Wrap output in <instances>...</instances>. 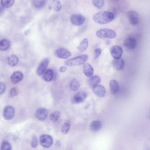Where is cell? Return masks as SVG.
<instances>
[{"mask_svg": "<svg viewBox=\"0 0 150 150\" xmlns=\"http://www.w3.org/2000/svg\"><path fill=\"white\" fill-rule=\"evenodd\" d=\"M110 90L111 93L112 94H115L119 91L120 87L118 82L116 80H111L109 83Z\"/></svg>", "mask_w": 150, "mask_h": 150, "instance_id": "cell-17", "label": "cell"}, {"mask_svg": "<svg viewBox=\"0 0 150 150\" xmlns=\"http://www.w3.org/2000/svg\"><path fill=\"white\" fill-rule=\"evenodd\" d=\"M18 58L17 57L14 55H12L8 56L7 57V61L8 64L11 66L16 65L18 62Z\"/></svg>", "mask_w": 150, "mask_h": 150, "instance_id": "cell-24", "label": "cell"}, {"mask_svg": "<svg viewBox=\"0 0 150 150\" xmlns=\"http://www.w3.org/2000/svg\"><path fill=\"white\" fill-rule=\"evenodd\" d=\"M48 112L44 108H40L36 111L35 115L36 118L39 120L43 121L45 120L47 117Z\"/></svg>", "mask_w": 150, "mask_h": 150, "instance_id": "cell-13", "label": "cell"}, {"mask_svg": "<svg viewBox=\"0 0 150 150\" xmlns=\"http://www.w3.org/2000/svg\"><path fill=\"white\" fill-rule=\"evenodd\" d=\"M46 2V0H33V4L35 8L40 9L45 6Z\"/></svg>", "mask_w": 150, "mask_h": 150, "instance_id": "cell-25", "label": "cell"}, {"mask_svg": "<svg viewBox=\"0 0 150 150\" xmlns=\"http://www.w3.org/2000/svg\"><path fill=\"white\" fill-rule=\"evenodd\" d=\"M18 92V89L17 87L12 88L9 91L8 93V97L10 98H13L17 96Z\"/></svg>", "mask_w": 150, "mask_h": 150, "instance_id": "cell-33", "label": "cell"}, {"mask_svg": "<svg viewBox=\"0 0 150 150\" xmlns=\"http://www.w3.org/2000/svg\"><path fill=\"white\" fill-rule=\"evenodd\" d=\"M102 52L101 49L97 48L96 49L94 52L93 58L94 59H97L100 55Z\"/></svg>", "mask_w": 150, "mask_h": 150, "instance_id": "cell-35", "label": "cell"}, {"mask_svg": "<svg viewBox=\"0 0 150 150\" xmlns=\"http://www.w3.org/2000/svg\"><path fill=\"white\" fill-rule=\"evenodd\" d=\"M85 18L83 15L80 14H74L72 15L70 18L71 23L74 25L80 26L85 22Z\"/></svg>", "mask_w": 150, "mask_h": 150, "instance_id": "cell-7", "label": "cell"}, {"mask_svg": "<svg viewBox=\"0 0 150 150\" xmlns=\"http://www.w3.org/2000/svg\"><path fill=\"white\" fill-rule=\"evenodd\" d=\"M23 76V75L21 72L18 71H15L11 76V81L13 84L18 83L22 80Z\"/></svg>", "mask_w": 150, "mask_h": 150, "instance_id": "cell-15", "label": "cell"}, {"mask_svg": "<svg viewBox=\"0 0 150 150\" xmlns=\"http://www.w3.org/2000/svg\"><path fill=\"white\" fill-rule=\"evenodd\" d=\"M83 71L85 75L87 77L92 76L94 72L92 67L89 64L86 63L83 65Z\"/></svg>", "mask_w": 150, "mask_h": 150, "instance_id": "cell-18", "label": "cell"}, {"mask_svg": "<svg viewBox=\"0 0 150 150\" xmlns=\"http://www.w3.org/2000/svg\"><path fill=\"white\" fill-rule=\"evenodd\" d=\"M1 148V150H11L12 149V146L8 141L4 140L2 142Z\"/></svg>", "mask_w": 150, "mask_h": 150, "instance_id": "cell-32", "label": "cell"}, {"mask_svg": "<svg viewBox=\"0 0 150 150\" xmlns=\"http://www.w3.org/2000/svg\"><path fill=\"white\" fill-rule=\"evenodd\" d=\"M67 70V67L65 66L61 67L59 69V71L61 73L65 72Z\"/></svg>", "mask_w": 150, "mask_h": 150, "instance_id": "cell-37", "label": "cell"}, {"mask_svg": "<svg viewBox=\"0 0 150 150\" xmlns=\"http://www.w3.org/2000/svg\"><path fill=\"white\" fill-rule=\"evenodd\" d=\"M6 87L5 84L1 82H0V95H1L5 91Z\"/></svg>", "mask_w": 150, "mask_h": 150, "instance_id": "cell-36", "label": "cell"}, {"mask_svg": "<svg viewBox=\"0 0 150 150\" xmlns=\"http://www.w3.org/2000/svg\"><path fill=\"white\" fill-rule=\"evenodd\" d=\"M102 127V123L99 120H94L90 123L89 128L90 130L93 132H96L100 129Z\"/></svg>", "mask_w": 150, "mask_h": 150, "instance_id": "cell-20", "label": "cell"}, {"mask_svg": "<svg viewBox=\"0 0 150 150\" xmlns=\"http://www.w3.org/2000/svg\"><path fill=\"white\" fill-rule=\"evenodd\" d=\"M80 84L79 81L76 79H73L70 83V87L73 91H77L79 88Z\"/></svg>", "mask_w": 150, "mask_h": 150, "instance_id": "cell-26", "label": "cell"}, {"mask_svg": "<svg viewBox=\"0 0 150 150\" xmlns=\"http://www.w3.org/2000/svg\"><path fill=\"white\" fill-rule=\"evenodd\" d=\"M127 16L130 23L132 25H135L139 22V16L138 13L133 11L128 12Z\"/></svg>", "mask_w": 150, "mask_h": 150, "instance_id": "cell-6", "label": "cell"}, {"mask_svg": "<svg viewBox=\"0 0 150 150\" xmlns=\"http://www.w3.org/2000/svg\"><path fill=\"white\" fill-rule=\"evenodd\" d=\"M29 33V30H28L25 31V35H28Z\"/></svg>", "mask_w": 150, "mask_h": 150, "instance_id": "cell-40", "label": "cell"}, {"mask_svg": "<svg viewBox=\"0 0 150 150\" xmlns=\"http://www.w3.org/2000/svg\"><path fill=\"white\" fill-rule=\"evenodd\" d=\"M4 7L1 5L0 4V14L3 11L4 9Z\"/></svg>", "mask_w": 150, "mask_h": 150, "instance_id": "cell-38", "label": "cell"}, {"mask_svg": "<svg viewBox=\"0 0 150 150\" xmlns=\"http://www.w3.org/2000/svg\"><path fill=\"white\" fill-rule=\"evenodd\" d=\"M124 45L126 48L130 49H134L136 46L137 41L135 38L132 37L126 38L124 42Z\"/></svg>", "mask_w": 150, "mask_h": 150, "instance_id": "cell-14", "label": "cell"}, {"mask_svg": "<svg viewBox=\"0 0 150 150\" xmlns=\"http://www.w3.org/2000/svg\"><path fill=\"white\" fill-rule=\"evenodd\" d=\"M61 114L58 111H55L52 113L50 116V120L53 122H56L59 119Z\"/></svg>", "mask_w": 150, "mask_h": 150, "instance_id": "cell-28", "label": "cell"}, {"mask_svg": "<svg viewBox=\"0 0 150 150\" xmlns=\"http://www.w3.org/2000/svg\"><path fill=\"white\" fill-rule=\"evenodd\" d=\"M87 96V94L84 91H80L77 93L73 97L72 102L75 103H81L83 102Z\"/></svg>", "mask_w": 150, "mask_h": 150, "instance_id": "cell-10", "label": "cell"}, {"mask_svg": "<svg viewBox=\"0 0 150 150\" xmlns=\"http://www.w3.org/2000/svg\"><path fill=\"white\" fill-rule=\"evenodd\" d=\"M110 51L112 57L115 59L120 58L123 53L122 48L118 45H115L112 46Z\"/></svg>", "mask_w": 150, "mask_h": 150, "instance_id": "cell-9", "label": "cell"}, {"mask_svg": "<svg viewBox=\"0 0 150 150\" xmlns=\"http://www.w3.org/2000/svg\"><path fill=\"white\" fill-rule=\"evenodd\" d=\"M112 12L105 11H101L94 14L93 16V21L101 24H104L112 21L114 18Z\"/></svg>", "mask_w": 150, "mask_h": 150, "instance_id": "cell-1", "label": "cell"}, {"mask_svg": "<svg viewBox=\"0 0 150 150\" xmlns=\"http://www.w3.org/2000/svg\"><path fill=\"white\" fill-rule=\"evenodd\" d=\"M89 80V83L90 86L93 87L98 84L101 81V79L98 76L95 75L90 77Z\"/></svg>", "mask_w": 150, "mask_h": 150, "instance_id": "cell-21", "label": "cell"}, {"mask_svg": "<svg viewBox=\"0 0 150 150\" xmlns=\"http://www.w3.org/2000/svg\"><path fill=\"white\" fill-rule=\"evenodd\" d=\"M53 7L55 11H58L61 10L62 5L59 0H53Z\"/></svg>", "mask_w": 150, "mask_h": 150, "instance_id": "cell-31", "label": "cell"}, {"mask_svg": "<svg viewBox=\"0 0 150 150\" xmlns=\"http://www.w3.org/2000/svg\"><path fill=\"white\" fill-rule=\"evenodd\" d=\"M42 79L46 82L51 81L53 78L54 72L51 69L46 70L42 74Z\"/></svg>", "mask_w": 150, "mask_h": 150, "instance_id": "cell-19", "label": "cell"}, {"mask_svg": "<svg viewBox=\"0 0 150 150\" xmlns=\"http://www.w3.org/2000/svg\"><path fill=\"white\" fill-rule=\"evenodd\" d=\"M112 64L115 69L118 71H121L124 69L125 63L124 60L120 58L114 59L112 61Z\"/></svg>", "mask_w": 150, "mask_h": 150, "instance_id": "cell-16", "label": "cell"}, {"mask_svg": "<svg viewBox=\"0 0 150 150\" xmlns=\"http://www.w3.org/2000/svg\"><path fill=\"white\" fill-rule=\"evenodd\" d=\"M14 2V0H1V4L2 6L5 8L11 6Z\"/></svg>", "mask_w": 150, "mask_h": 150, "instance_id": "cell-30", "label": "cell"}, {"mask_svg": "<svg viewBox=\"0 0 150 150\" xmlns=\"http://www.w3.org/2000/svg\"><path fill=\"white\" fill-rule=\"evenodd\" d=\"M60 143L58 140H57L56 142V145L58 147H59L60 146Z\"/></svg>", "mask_w": 150, "mask_h": 150, "instance_id": "cell-39", "label": "cell"}, {"mask_svg": "<svg viewBox=\"0 0 150 150\" xmlns=\"http://www.w3.org/2000/svg\"><path fill=\"white\" fill-rule=\"evenodd\" d=\"M93 93L98 97L102 98L103 97L106 93L105 88L101 85L97 84L93 88Z\"/></svg>", "mask_w": 150, "mask_h": 150, "instance_id": "cell-11", "label": "cell"}, {"mask_svg": "<svg viewBox=\"0 0 150 150\" xmlns=\"http://www.w3.org/2000/svg\"><path fill=\"white\" fill-rule=\"evenodd\" d=\"M88 44V40L87 38L83 39L77 47V49L80 52L85 51L87 48Z\"/></svg>", "mask_w": 150, "mask_h": 150, "instance_id": "cell-22", "label": "cell"}, {"mask_svg": "<svg viewBox=\"0 0 150 150\" xmlns=\"http://www.w3.org/2000/svg\"><path fill=\"white\" fill-rule=\"evenodd\" d=\"M10 42L9 41L6 39H3L0 41V50L6 51L9 47Z\"/></svg>", "mask_w": 150, "mask_h": 150, "instance_id": "cell-23", "label": "cell"}, {"mask_svg": "<svg viewBox=\"0 0 150 150\" xmlns=\"http://www.w3.org/2000/svg\"><path fill=\"white\" fill-rule=\"evenodd\" d=\"M50 62L49 59L46 58L43 60L39 65L37 70V74L38 76L42 75L46 70Z\"/></svg>", "mask_w": 150, "mask_h": 150, "instance_id": "cell-12", "label": "cell"}, {"mask_svg": "<svg viewBox=\"0 0 150 150\" xmlns=\"http://www.w3.org/2000/svg\"><path fill=\"white\" fill-rule=\"evenodd\" d=\"M88 58L87 55L83 54L67 60L64 62V64L68 66H79L84 63Z\"/></svg>", "mask_w": 150, "mask_h": 150, "instance_id": "cell-2", "label": "cell"}, {"mask_svg": "<svg viewBox=\"0 0 150 150\" xmlns=\"http://www.w3.org/2000/svg\"><path fill=\"white\" fill-rule=\"evenodd\" d=\"M38 144V139L36 135H33L32 137L30 145L33 148H35Z\"/></svg>", "mask_w": 150, "mask_h": 150, "instance_id": "cell-34", "label": "cell"}, {"mask_svg": "<svg viewBox=\"0 0 150 150\" xmlns=\"http://www.w3.org/2000/svg\"><path fill=\"white\" fill-rule=\"evenodd\" d=\"M71 122L69 120H67L65 122L61 129V132L63 134H66L68 132L71 126Z\"/></svg>", "mask_w": 150, "mask_h": 150, "instance_id": "cell-27", "label": "cell"}, {"mask_svg": "<svg viewBox=\"0 0 150 150\" xmlns=\"http://www.w3.org/2000/svg\"><path fill=\"white\" fill-rule=\"evenodd\" d=\"M41 145L43 147L49 148L52 145L53 142L52 137L48 134H43L41 135L40 139Z\"/></svg>", "mask_w": 150, "mask_h": 150, "instance_id": "cell-4", "label": "cell"}, {"mask_svg": "<svg viewBox=\"0 0 150 150\" xmlns=\"http://www.w3.org/2000/svg\"><path fill=\"white\" fill-rule=\"evenodd\" d=\"M15 109L12 106L8 105L4 109L3 115L4 119L7 120L12 119L14 116Z\"/></svg>", "mask_w": 150, "mask_h": 150, "instance_id": "cell-5", "label": "cell"}, {"mask_svg": "<svg viewBox=\"0 0 150 150\" xmlns=\"http://www.w3.org/2000/svg\"><path fill=\"white\" fill-rule=\"evenodd\" d=\"M92 2L97 8L101 9L104 6L105 1L104 0H92Z\"/></svg>", "mask_w": 150, "mask_h": 150, "instance_id": "cell-29", "label": "cell"}, {"mask_svg": "<svg viewBox=\"0 0 150 150\" xmlns=\"http://www.w3.org/2000/svg\"><path fill=\"white\" fill-rule=\"evenodd\" d=\"M97 36L100 38L113 39L116 36L115 32L108 28H102L98 30L96 32Z\"/></svg>", "mask_w": 150, "mask_h": 150, "instance_id": "cell-3", "label": "cell"}, {"mask_svg": "<svg viewBox=\"0 0 150 150\" xmlns=\"http://www.w3.org/2000/svg\"><path fill=\"white\" fill-rule=\"evenodd\" d=\"M55 54L58 58L62 59H67L71 55V53L67 49L60 48L56 50Z\"/></svg>", "mask_w": 150, "mask_h": 150, "instance_id": "cell-8", "label": "cell"}]
</instances>
